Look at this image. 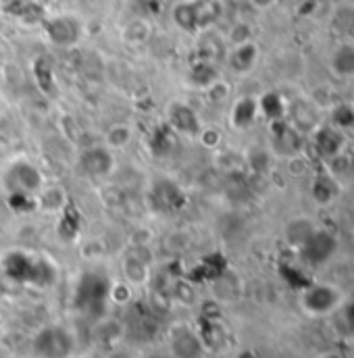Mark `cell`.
Listing matches in <instances>:
<instances>
[{"label": "cell", "instance_id": "cell-1", "mask_svg": "<svg viewBox=\"0 0 354 358\" xmlns=\"http://www.w3.org/2000/svg\"><path fill=\"white\" fill-rule=\"evenodd\" d=\"M0 185L8 198V202H21L27 204L29 208L38 206V194L44 187V176L42 171L27 159H15L6 163Z\"/></svg>", "mask_w": 354, "mask_h": 358}, {"label": "cell", "instance_id": "cell-2", "mask_svg": "<svg viewBox=\"0 0 354 358\" xmlns=\"http://www.w3.org/2000/svg\"><path fill=\"white\" fill-rule=\"evenodd\" d=\"M4 273L19 281V283H29V285H50L57 279V267L48 259L31 252H10L4 259Z\"/></svg>", "mask_w": 354, "mask_h": 358}, {"label": "cell", "instance_id": "cell-3", "mask_svg": "<svg viewBox=\"0 0 354 358\" xmlns=\"http://www.w3.org/2000/svg\"><path fill=\"white\" fill-rule=\"evenodd\" d=\"M221 17L219 0H185L174 8L176 23L185 31H204Z\"/></svg>", "mask_w": 354, "mask_h": 358}, {"label": "cell", "instance_id": "cell-4", "mask_svg": "<svg viewBox=\"0 0 354 358\" xmlns=\"http://www.w3.org/2000/svg\"><path fill=\"white\" fill-rule=\"evenodd\" d=\"M111 294L106 279L98 273H84L76 287V308L88 317H98L104 310V302Z\"/></svg>", "mask_w": 354, "mask_h": 358}, {"label": "cell", "instance_id": "cell-5", "mask_svg": "<svg viewBox=\"0 0 354 358\" xmlns=\"http://www.w3.org/2000/svg\"><path fill=\"white\" fill-rule=\"evenodd\" d=\"M73 336L63 325H46L34 338V355L38 358H71Z\"/></svg>", "mask_w": 354, "mask_h": 358}, {"label": "cell", "instance_id": "cell-6", "mask_svg": "<svg viewBox=\"0 0 354 358\" xmlns=\"http://www.w3.org/2000/svg\"><path fill=\"white\" fill-rule=\"evenodd\" d=\"M78 165L88 178H108L115 171V152L104 144H94L80 152Z\"/></svg>", "mask_w": 354, "mask_h": 358}, {"label": "cell", "instance_id": "cell-7", "mask_svg": "<svg viewBox=\"0 0 354 358\" xmlns=\"http://www.w3.org/2000/svg\"><path fill=\"white\" fill-rule=\"evenodd\" d=\"M46 36L55 46H73L82 36V25L69 15L55 17L46 23Z\"/></svg>", "mask_w": 354, "mask_h": 358}, {"label": "cell", "instance_id": "cell-8", "mask_svg": "<svg viewBox=\"0 0 354 358\" xmlns=\"http://www.w3.org/2000/svg\"><path fill=\"white\" fill-rule=\"evenodd\" d=\"M167 125L179 131V134H187V136H198L202 131V123L196 115V110L183 102H174L167 110Z\"/></svg>", "mask_w": 354, "mask_h": 358}, {"label": "cell", "instance_id": "cell-9", "mask_svg": "<svg viewBox=\"0 0 354 358\" xmlns=\"http://www.w3.org/2000/svg\"><path fill=\"white\" fill-rule=\"evenodd\" d=\"M257 61H259V46L253 40H246V42H240V44H232V48L227 52V65L236 73L253 71Z\"/></svg>", "mask_w": 354, "mask_h": 358}, {"label": "cell", "instance_id": "cell-10", "mask_svg": "<svg viewBox=\"0 0 354 358\" xmlns=\"http://www.w3.org/2000/svg\"><path fill=\"white\" fill-rule=\"evenodd\" d=\"M330 67L340 78H353L354 76V42L342 40L330 55Z\"/></svg>", "mask_w": 354, "mask_h": 358}, {"label": "cell", "instance_id": "cell-11", "mask_svg": "<svg viewBox=\"0 0 354 358\" xmlns=\"http://www.w3.org/2000/svg\"><path fill=\"white\" fill-rule=\"evenodd\" d=\"M257 115H259V102L253 100L250 96L240 98L232 108V125L238 127V129H244L250 123H255Z\"/></svg>", "mask_w": 354, "mask_h": 358}, {"label": "cell", "instance_id": "cell-12", "mask_svg": "<svg viewBox=\"0 0 354 358\" xmlns=\"http://www.w3.org/2000/svg\"><path fill=\"white\" fill-rule=\"evenodd\" d=\"M132 138H134V129L127 123H115L108 127V131L104 136V146H108L113 152L123 150L132 144Z\"/></svg>", "mask_w": 354, "mask_h": 358}, {"label": "cell", "instance_id": "cell-13", "mask_svg": "<svg viewBox=\"0 0 354 358\" xmlns=\"http://www.w3.org/2000/svg\"><path fill=\"white\" fill-rule=\"evenodd\" d=\"M217 80H219V73L215 71L211 61H200L190 71V82L198 90H208Z\"/></svg>", "mask_w": 354, "mask_h": 358}, {"label": "cell", "instance_id": "cell-14", "mask_svg": "<svg viewBox=\"0 0 354 358\" xmlns=\"http://www.w3.org/2000/svg\"><path fill=\"white\" fill-rule=\"evenodd\" d=\"M150 31H153V27H150L148 21L134 19L123 27V40L129 42V44H142V42H146L150 38Z\"/></svg>", "mask_w": 354, "mask_h": 358}, {"label": "cell", "instance_id": "cell-15", "mask_svg": "<svg viewBox=\"0 0 354 358\" xmlns=\"http://www.w3.org/2000/svg\"><path fill=\"white\" fill-rule=\"evenodd\" d=\"M125 275L132 283H144L148 279V267L142 259L138 257H129L125 261Z\"/></svg>", "mask_w": 354, "mask_h": 358}, {"label": "cell", "instance_id": "cell-16", "mask_svg": "<svg viewBox=\"0 0 354 358\" xmlns=\"http://www.w3.org/2000/svg\"><path fill=\"white\" fill-rule=\"evenodd\" d=\"M198 136H200V140H202L208 148H215V146L219 144V140H221V136L217 134V129H202Z\"/></svg>", "mask_w": 354, "mask_h": 358}, {"label": "cell", "instance_id": "cell-17", "mask_svg": "<svg viewBox=\"0 0 354 358\" xmlns=\"http://www.w3.org/2000/svg\"><path fill=\"white\" fill-rule=\"evenodd\" d=\"M277 0H250V4L259 10H265V8H271Z\"/></svg>", "mask_w": 354, "mask_h": 358}, {"label": "cell", "instance_id": "cell-18", "mask_svg": "<svg viewBox=\"0 0 354 358\" xmlns=\"http://www.w3.org/2000/svg\"><path fill=\"white\" fill-rule=\"evenodd\" d=\"M153 358H163V357H153Z\"/></svg>", "mask_w": 354, "mask_h": 358}]
</instances>
